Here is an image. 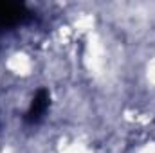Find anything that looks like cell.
<instances>
[{
    "instance_id": "obj_1",
    "label": "cell",
    "mask_w": 155,
    "mask_h": 153,
    "mask_svg": "<svg viewBox=\"0 0 155 153\" xmlns=\"http://www.w3.org/2000/svg\"><path fill=\"white\" fill-rule=\"evenodd\" d=\"M33 18V13L18 2H0V38L13 31L15 27H20L27 24Z\"/></svg>"
},
{
    "instance_id": "obj_2",
    "label": "cell",
    "mask_w": 155,
    "mask_h": 153,
    "mask_svg": "<svg viewBox=\"0 0 155 153\" xmlns=\"http://www.w3.org/2000/svg\"><path fill=\"white\" fill-rule=\"evenodd\" d=\"M49 105H51V96H49V92H47L45 88H40L38 92H36V96L33 97V101H31V105H29L25 115H24V121H25L27 124H38L40 121L43 119V115L47 112Z\"/></svg>"
}]
</instances>
